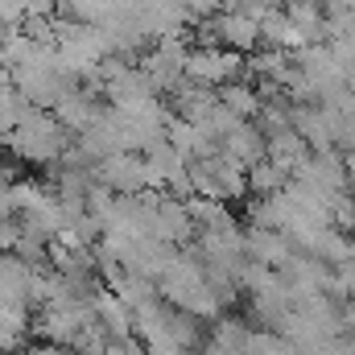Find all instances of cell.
Listing matches in <instances>:
<instances>
[{
    "instance_id": "obj_16",
    "label": "cell",
    "mask_w": 355,
    "mask_h": 355,
    "mask_svg": "<svg viewBox=\"0 0 355 355\" xmlns=\"http://www.w3.org/2000/svg\"><path fill=\"white\" fill-rule=\"evenodd\" d=\"M248 347V331L240 318H219L211 327V339H207V355H244Z\"/></svg>"
},
{
    "instance_id": "obj_6",
    "label": "cell",
    "mask_w": 355,
    "mask_h": 355,
    "mask_svg": "<svg viewBox=\"0 0 355 355\" xmlns=\"http://www.w3.org/2000/svg\"><path fill=\"white\" fill-rule=\"evenodd\" d=\"M95 178H99L103 186H112L116 194H141V190H149V166H145V153H128V149H120V153H112L107 162L95 166Z\"/></svg>"
},
{
    "instance_id": "obj_8",
    "label": "cell",
    "mask_w": 355,
    "mask_h": 355,
    "mask_svg": "<svg viewBox=\"0 0 355 355\" xmlns=\"http://www.w3.org/2000/svg\"><path fill=\"white\" fill-rule=\"evenodd\" d=\"M153 236H157V240H166V244H190V240L198 236V223H194V215H190L186 198H178V194H166V198H162Z\"/></svg>"
},
{
    "instance_id": "obj_20",
    "label": "cell",
    "mask_w": 355,
    "mask_h": 355,
    "mask_svg": "<svg viewBox=\"0 0 355 355\" xmlns=\"http://www.w3.org/2000/svg\"><path fill=\"white\" fill-rule=\"evenodd\" d=\"M343 327H347V331L355 335V293L347 297V302H343Z\"/></svg>"
},
{
    "instance_id": "obj_5",
    "label": "cell",
    "mask_w": 355,
    "mask_h": 355,
    "mask_svg": "<svg viewBox=\"0 0 355 355\" xmlns=\"http://www.w3.org/2000/svg\"><path fill=\"white\" fill-rule=\"evenodd\" d=\"M211 29H215L219 46L240 50V54H252V50L265 46V37H261V12H252V8H219L211 17Z\"/></svg>"
},
{
    "instance_id": "obj_19",
    "label": "cell",
    "mask_w": 355,
    "mask_h": 355,
    "mask_svg": "<svg viewBox=\"0 0 355 355\" xmlns=\"http://www.w3.org/2000/svg\"><path fill=\"white\" fill-rule=\"evenodd\" d=\"M186 8H190V17L194 21H202V17H211V12H219L223 8V0H182Z\"/></svg>"
},
{
    "instance_id": "obj_18",
    "label": "cell",
    "mask_w": 355,
    "mask_h": 355,
    "mask_svg": "<svg viewBox=\"0 0 355 355\" xmlns=\"http://www.w3.org/2000/svg\"><path fill=\"white\" fill-rule=\"evenodd\" d=\"M103 355H149L141 335H124V339H107V352Z\"/></svg>"
},
{
    "instance_id": "obj_10",
    "label": "cell",
    "mask_w": 355,
    "mask_h": 355,
    "mask_svg": "<svg viewBox=\"0 0 355 355\" xmlns=\"http://www.w3.org/2000/svg\"><path fill=\"white\" fill-rule=\"evenodd\" d=\"M244 244H248V257H252V261L272 265V268H285V261L297 252V244H293L285 232L257 227V223H248V227H244Z\"/></svg>"
},
{
    "instance_id": "obj_11",
    "label": "cell",
    "mask_w": 355,
    "mask_h": 355,
    "mask_svg": "<svg viewBox=\"0 0 355 355\" xmlns=\"http://www.w3.org/2000/svg\"><path fill=\"white\" fill-rule=\"evenodd\" d=\"M285 17L302 33L306 46L331 42V17H327V4L322 0H285Z\"/></svg>"
},
{
    "instance_id": "obj_7",
    "label": "cell",
    "mask_w": 355,
    "mask_h": 355,
    "mask_svg": "<svg viewBox=\"0 0 355 355\" xmlns=\"http://www.w3.org/2000/svg\"><path fill=\"white\" fill-rule=\"evenodd\" d=\"M219 145H223V157H232V162L244 166V170H252L257 162L268 157V137H265V128H261L257 120H240Z\"/></svg>"
},
{
    "instance_id": "obj_3",
    "label": "cell",
    "mask_w": 355,
    "mask_h": 355,
    "mask_svg": "<svg viewBox=\"0 0 355 355\" xmlns=\"http://www.w3.org/2000/svg\"><path fill=\"white\" fill-rule=\"evenodd\" d=\"M12 87L21 91L33 107H58V99L67 95V91L75 87V79L58 67V58L54 62H25V67H17L12 71Z\"/></svg>"
},
{
    "instance_id": "obj_9",
    "label": "cell",
    "mask_w": 355,
    "mask_h": 355,
    "mask_svg": "<svg viewBox=\"0 0 355 355\" xmlns=\"http://www.w3.org/2000/svg\"><path fill=\"white\" fill-rule=\"evenodd\" d=\"M103 112H107V107L99 103V95H95L91 87H83V83H79V87H71L62 99H58V107H54V116H58L75 137H79L83 128H91Z\"/></svg>"
},
{
    "instance_id": "obj_2",
    "label": "cell",
    "mask_w": 355,
    "mask_h": 355,
    "mask_svg": "<svg viewBox=\"0 0 355 355\" xmlns=\"http://www.w3.org/2000/svg\"><path fill=\"white\" fill-rule=\"evenodd\" d=\"M248 67V54L227 50V46H190L186 58V79L198 87H223L232 79H240Z\"/></svg>"
},
{
    "instance_id": "obj_4",
    "label": "cell",
    "mask_w": 355,
    "mask_h": 355,
    "mask_svg": "<svg viewBox=\"0 0 355 355\" xmlns=\"http://www.w3.org/2000/svg\"><path fill=\"white\" fill-rule=\"evenodd\" d=\"M186 58H190V42H186L182 33L153 42V50L145 54L141 67L149 71V79H153L157 95H174V91L186 83Z\"/></svg>"
},
{
    "instance_id": "obj_17",
    "label": "cell",
    "mask_w": 355,
    "mask_h": 355,
    "mask_svg": "<svg viewBox=\"0 0 355 355\" xmlns=\"http://www.w3.org/2000/svg\"><path fill=\"white\" fill-rule=\"evenodd\" d=\"M289 170L285 166H277L272 157L265 162H257L252 170H248V186H252V194H277V190H285V182H289Z\"/></svg>"
},
{
    "instance_id": "obj_15",
    "label": "cell",
    "mask_w": 355,
    "mask_h": 355,
    "mask_svg": "<svg viewBox=\"0 0 355 355\" xmlns=\"http://www.w3.org/2000/svg\"><path fill=\"white\" fill-rule=\"evenodd\" d=\"M248 223L285 232V223H289V198H285V190H277V194H252V202H248Z\"/></svg>"
},
{
    "instance_id": "obj_1",
    "label": "cell",
    "mask_w": 355,
    "mask_h": 355,
    "mask_svg": "<svg viewBox=\"0 0 355 355\" xmlns=\"http://www.w3.org/2000/svg\"><path fill=\"white\" fill-rule=\"evenodd\" d=\"M4 149L25 166H58L71 149V128L50 107H29L25 120L12 132H4Z\"/></svg>"
},
{
    "instance_id": "obj_13",
    "label": "cell",
    "mask_w": 355,
    "mask_h": 355,
    "mask_svg": "<svg viewBox=\"0 0 355 355\" xmlns=\"http://www.w3.org/2000/svg\"><path fill=\"white\" fill-rule=\"evenodd\" d=\"M219 103L232 107V112L244 116V120H257L261 107H265V95H261V87H257L252 79H232V83L219 87Z\"/></svg>"
},
{
    "instance_id": "obj_14",
    "label": "cell",
    "mask_w": 355,
    "mask_h": 355,
    "mask_svg": "<svg viewBox=\"0 0 355 355\" xmlns=\"http://www.w3.org/2000/svg\"><path fill=\"white\" fill-rule=\"evenodd\" d=\"M268 157L293 174V170L310 157V145H306V137L289 124V128H281V132H272V137H268Z\"/></svg>"
},
{
    "instance_id": "obj_12",
    "label": "cell",
    "mask_w": 355,
    "mask_h": 355,
    "mask_svg": "<svg viewBox=\"0 0 355 355\" xmlns=\"http://www.w3.org/2000/svg\"><path fill=\"white\" fill-rule=\"evenodd\" d=\"M149 95H157V87H153V79H149L145 67H128V71H120V75L103 87V99H107L112 107L141 103V99H149Z\"/></svg>"
}]
</instances>
